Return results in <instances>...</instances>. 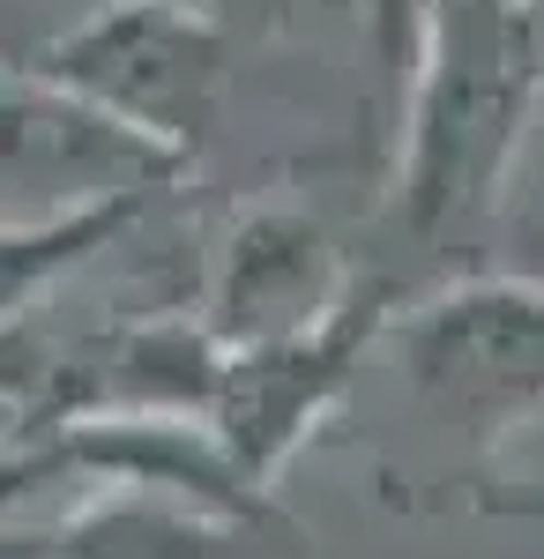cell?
I'll return each mask as SVG.
<instances>
[{
    "label": "cell",
    "instance_id": "cell-1",
    "mask_svg": "<svg viewBox=\"0 0 544 559\" xmlns=\"http://www.w3.org/2000/svg\"><path fill=\"white\" fill-rule=\"evenodd\" d=\"M537 97L544 60L530 0H433L395 128V210L411 239H448L500 202Z\"/></svg>",
    "mask_w": 544,
    "mask_h": 559
},
{
    "label": "cell",
    "instance_id": "cell-2",
    "mask_svg": "<svg viewBox=\"0 0 544 559\" xmlns=\"http://www.w3.org/2000/svg\"><path fill=\"white\" fill-rule=\"evenodd\" d=\"M403 381L470 432V448H500L544 411V284L530 276H470L440 299L395 313Z\"/></svg>",
    "mask_w": 544,
    "mask_h": 559
},
{
    "label": "cell",
    "instance_id": "cell-3",
    "mask_svg": "<svg viewBox=\"0 0 544 559\" xmlns=\"http://www.w3.org/2000/svg\"><path fill=\"white\" fill-rule=\"evenodd\" d=\"M45 83L83 97L113 128L142 134L150 150L179 157L210 134L216 83H224V38L172 0H120L90 31L45 52Z\"/></svg>",
    "mask_w": 544,
    "mask_h": 559
},
{
    "label": "cell",
    "instance_id": "cell-4",
    "mask_svg": "<svg viewBox=\"0 0 544 559\" xmlns=\"http://www.w3.org/2000/svg\"><path fill=\"white\" fill-rule=\"evenodd\" d=\"M380 329H395V284L366 276V284H351V299L335 306L321 329H306L292 344L224 350L210 432H216V448L232 455V471L247 477V485H269L276 463L306 440V426L343 395L351 366L366 358V344H374Z\"/></svg>",
    "mask_w": 544,
    "mask_h": 559
},
{
    "label": "cell",
    "instance_id": "cell-5",
    "mask_svg": "<svg viewBox=\"0 0 544 559\" xmlns=\"http://www.w3.org/2000/svg\"><path fill=\"white\" fill-rule=\"evenodd\" d=\"M351 299V276L335 261L329 231L298 210H261L247 216L210 276V336L224 350H261L292 344L321 329L335 306Z\"/></svg>",
    "mask_w": 544,
    "mask_h": 559
},
{
    "label": "cell",
    "instance_id": "cell-6",
    "mask_svg": "<svg viewBox=\"0 0 544 559\" xmlns=\"http://www.w3.org/2000/svg\"><path fill=\"white\" fill-rule=\"evenodd\" d=\"M0 559H253V552H232V530L187 515V500L127 492V500L83 508L60 530L0 537Z\"/></svg>",
    "mask_w": 544,
    "mask_h": 559
},
{
    "label": "cell",
    "instance_id": "cell-7",
    "mask_svg": "<svg viewBox=\"0 0 544 559\" xmlns=\"http://www.w3.org/2000/svg\"><path fill=\"white\" fill-rule=\"evenodd\" d=\"M134 210H142V194H113V202L75 210V216H23V224H0V329L38 299L60 269H75L90 247H105Z\"/></svg>",
    "mask_w": 544,
    "mask_h": 559
},
{
    "label": "cell",
    "instance_id": "cell-8",
    "mask_svg": "<svg viewBox=\"0 0 544 559\" xmlns=\"http://www.w3.org/2000/svg\"><path fill=\"white\" fill-rule=\"evenodd\" d=\"M530 31H537V60H544V0H530Z\"/></svg>",
    "mask_w": 544,
    "mask_h": 559
}]
</instances>
